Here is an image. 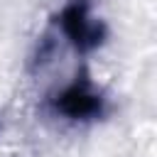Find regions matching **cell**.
Segmentation results:
<instances>
[{"instance_id": "obj_1", "label": "cell", "mask_w": 157, "mask_h": 157, "mask_svg": "<svg viewBox=\"0 0 157 157\" xmlns=\"http://www.w3.org/2000/svg\"><path fill=\"white\" fill-rule=\"evenodd\" d=\"M59 105H61V110H66L69 115L78 118V115H88V113H93L96 105H98V101H96L93 93L83 91L81 86H71L69 91H64Z\"/></svg>"}]
</instances>
